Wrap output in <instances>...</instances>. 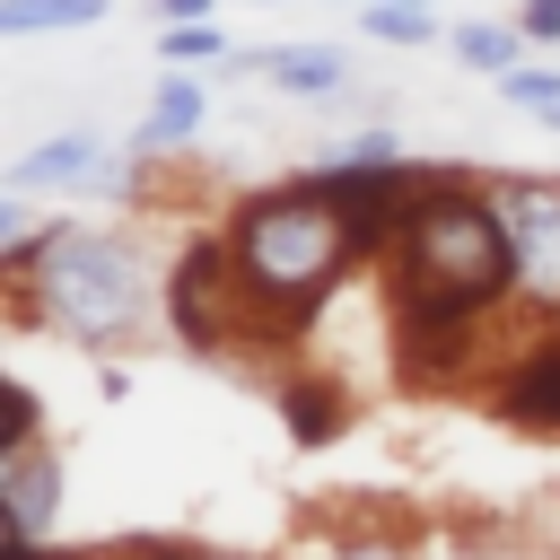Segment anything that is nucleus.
<instances>
[{"label": "nucleus", "mask_w": 560, "mask_h": 560, "mask_svg": "<svg viewBox=\"0 0 560 560\" xmlns=\"http://www.w3.org/2000/svg\"><path fill=\"white\" fill-rule=\"evenodd\" d=\"M411 175L420 166H402V175H332V166H315L298 184H271V192L236 201L228 271H236L245 324L298 332L306 315H324L332 289L385 245V219L411 192Z\"/></svg>", "instance_id": "1"}, {"label": "nucleus", "mask_w": 560, "mask_h": 560, "mask_svg": "<svg viewBox=\"0 0 560 560\" xmlns=\"http://www.w3.org/2000/svg\"><path fill=\"white\" fill-rule=\"evenodd\" d=\"M385 280H394V306L411 324V350L420 359H446L455 341H472L508 298H516V236H508V210L490 184L472 175H411V192L394 201L385 219V245H376Z\"/></svg>", "instance_id": "2"}, {"label": "nucleus", "mask_w": 560, "mask_h": 560, "mask_svg": "<svg viewBox=\"0 0 560 560\" xmlns=\"http://www.w3.org/2000/svg\"><path fill=\"white\" fill-rule=\"evenodd\" d=\"M9 289H18V315L26 324H52L61 341H79L96 359L122 350V341H140L158 324V306H166L158 262L131 236L88 228V219H52L35 236V254L9 271Z\"/></svg>", "instance_id": "3"}, {"label": "nucleus", "mask_w": 560, "mask_h": 560, "mask_svg": "<svg viewBox=\"0 0 560 560\" xmlns=\"http://www.w3.org/2000/svg\"><path fill=\"white\" fill-rule=\"evenodd\" d=\"M490 192L516 236V298L542 324H560V184L551 175H490Z\"/></svg>", "instance_id": "4"}, {"label": "nucleus", "mask_w": 560, "mask_h": 560, "mask_svg": "<svg viewBox=\"0 0 560 560\" xmlns=\"http://www.w3.org/2000/svg\"><path fill=\"white\" fill-rule=\"evenodd\" d=\"M0 184H9V192H114V184H131V166H122L96 131H52V140L18 149Z\"/></svg>", "instance_id": "5"}, {"label": "nucleus", "mask_w": 560, "mask_h": 560, "mask_svg": "<svg viewBox=\"0 0 560 560\" xmlns=\"http://www.w3.org/2000/svg\"><path fill=\"white\" fill-rule=\"evenodd\" d=\"M0 516H9V542H44L52 534V516H61V464H52L44 429L0 446Z\"/></svg>", "instance_id": "6"}, {"label": "nucleus", "mask_w": 560, "mask_h": 560, "mask_svg": "<svg viewBox=\"0 0 560 560\" xmlns=\"http://www.w3.org/2000/svg\"><path fill=\"white\" fill-rule=\"evenodd\" d=\"M201 122H210V79H192V70L166 61V79H158V96H149V114H140V131H131V158L184 149Z\"/></svg>", "instance_id": "7"}, {"label": "nucleus", "mask_w": 560, "mask_h": 560, "mask_svg": "<svg viewBox=\"0 0 560 560\" xmlns=\"http://www.w3.org/2000/svg\"><path fill=\"white\" fill-rule=\"evenodd\" d=\"M254 70L280 88V96H306V105H332L350 88V52L341 44H262Z\"/></svg>", "instance_id": "8"}, {"label": "nucleus", "mask_w": 560, "mask_h": 560, "mask_svg": "<svg viewBox=\"0 0 560 560\" xmlns=\"http://www.w3.org/2000/svg\"><path fill=\"white\" fill-rule=\"evenodd\" d=\"M350 26L376 35V44H394V52H429V44L446 35L438 9H420V0H368V9H350Z\"/></svg>", "instance_id": "9"}, {"label": "nucleus", "mask_w": 560, "mask_h": 560, "mask_svg": "<svg viewBox=\"0 0 560 560\" xmlns=\"http://www.w3.org/2000/svg\"><path fill=\"white\" fill-rule=\"evenodd\" d=\"M446 44H455V61H464V70H490V79H499V70H516V61H525V44H534V35H525L516 18H464Z\"/></svg>", "instance_id": "10"}, {"label": "nucleus", "mask_w": 560, "mask_h": 560, "mask_svg": "<svg viewBox=\"0 0 560 560\" xmlns=\"http://www.w3.org/2000/svg\"><path fill=\"white\" fill-rule=\"evenodd\" d=\"M114 0H0V35H70V26H105Z\"/></svg>", "instance_id": "11"}, {"label": "nucleus", "mask_w": 560, "mask_h": 560, "mask_svg": "<svg viewBox=\"0 0 560 560\" xmlns=\"http://www.w3.org/2000/svg\"><path fill=\"white\" fill-rule=\"evenodd\" d=\"M508 411H516V420H534V429H560V341L525 350V376L508 385Z\"/></svg>", "instance_id": "12"}, {"label": "nucleus", "mask_w": 560, "mask_h": 560, "mask_svg": "<svg viewBox=\"0 0 560 560\" xmlns=\"http://www.w3.org/2000/svg\"><path fill=\"white\" fill-rule=\"evenodd\" d=\"M158 61H175V70H228V35H219V18L158 26Z\"/></svg>", "instance_id": "13"}, {"label": "nucleus", "mask_w": 560, "mask_h": 560, "mask_svg": "<svg viewBox=\"0 0 560 560\" xmlns=\"http://www.w3.org/2000/svg\"><path fill=\"white\" fill-rule=\"evenodd\" d=\"M324 166H332V175H402L411 158H402V140H394V131H350Z\"/></svg>", "instance_id": "14"}, {"label": "nucleus", "mask_w": 560, "mask_h": 560, "mask_svg": "<svg viewBox=\"0 0 560 560\" xmlns=\"http://www.w3.org/2000/svg\"><path fill=\"white\" fill-rule=\"evenodd\" d=\"M516 114H560V61H516V70H499L490 79Z\"/></svg>", "instance_id": "15"}, {"label": "nucleus", "mask_w": 560, "mask_h": 560, "mask_svg": "<svg viewBox=\"0 0 560 560\" xmlns=\"http://www.w3.org/2000/svg\"><path fill=\"white\" fill-rule=\"evenodd\" d=\"M516 26H525L534 44H560V0H525V9H516Z\"/></svg>", "instance_id": "16"}, {"label": "nucleus", "mask_w": 560, "mask_h": 560, "mask_svg": "<svg viewBox=\"0 0 560 560\" xmlns=\"http://www.w3.org/2000/svg\"><path fill=\"white\" fill-rule=\"evenodd\" d=\"M158 26H192V18H219V0H149Z\"/></svg>", "instance_id": "17"}, {"label": "nucleus", "mask_w": 560, "mask_h": 560, "mask_svg": "<svg viewBox=\"0 0 560 560\" xmlns=\"http://www.w3.org/2000/svg\"><path fill=\"white\" fill-rule=\"evenodd\" d=\"M149 560H254V551H219V542H166V551H149Z\"/></svg>", "instance_id": "18"}, {"label": "nucleus", "mask_w": 560, "mask_h": 560, "mask_svg": "<svg viewBox=\"0 0 560 560\" xmlns=\"http://www.w3.org/2000/svg\"><path fill=\"white\" fill-rule=\"evenodd\" d=\"M542 122H551V131H560V114H542Z\"/></svg>", "instance_id": "19"}, {"label": "nucleus", "mask_w": 560, "mask_h": 560, "mask_svg": "<svg viewBox=\"0 0 560 560\" xmlns=\"http://www.w3.org/2000/svg\"><path fill=\"white\" fill-rule=\"evenodd\" d=\"M420 9H438V0H420Z\"/></svg>", "instance_id": "20"}]
</instances>
